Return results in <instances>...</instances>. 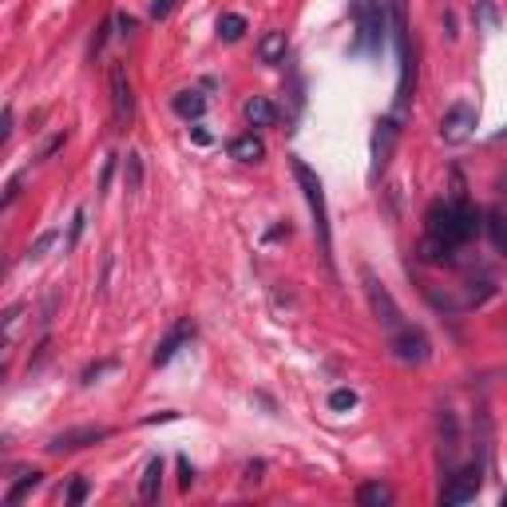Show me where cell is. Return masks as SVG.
Here are the masks:
<instances>
[{"label":"cell","instance_id":"4316f807","mask_svg":"<svg viewBox=\"0 0 507 507\" xmlns=\"http://www.w3.org/2000/svg\"><path fill=\"white\" fill-rule=\"evenodd\" d=\"M112 24H115V16H112V20H104V24H99V28H96V36H91V48H88V56H91V60H96V56L104 52L107 36H112Z\"/></svg>","mask_w":507,"mask_h":507},{"label":"cell","instance_id":"6da1fadb","mask_svg":"<svg viewBox=\"0 0 507 507\" xmlns=\"http://www.w3.org/2000/svg\"><path fill=\"white\" fill-rule=\"evenodd\" d=\"M480 230H484V210L472 207L468 194H460V199H456V194L452 199H436L425 214L420 258H425L428 266H448Z\"/></svg>","mask_w":507,"mask_h":507},{"label":"cell","instance_id":"2e32d148","mask_svg":"<svg viewBox=\"0 0 507 507\" xmlns=\"http://www.w3.org/2000/svg\"><path fill=\"white\" fill-rule=\"evenodd\" d=\"M266 155V143L258 139V135H238V139H230V159H238V163H258V159Z\"/></svg>","mask_w":507,"mask_h":507},{"label":"cell","instance_id":"9c48e42d","mask_svg":"<svg viewBox=\"0 0 507 507\" xmlns=\"http://www.w3.org/2000/svg\"><path fill=\"white\" fill-rule=\"evenodd\" d=\"M396 143H401V120L388 112V115H380L373 127V179H380V175L388 171V163H393V155H396Z\"/></svg>","mask_w":507,"mask_h":507},{"label":"cell","instance_id":"7a4b0ae2","mask_svg":"<svg viewBox=\"0 0 507 507\" xmlns=\"http://www.w3.org/2000/svg\"><path fill=\"white\" fill-rule=\"evenodd\" d=\"M293 167V179H298L301 194L309 202V214H314V238H317V250H321V261L325 269L337 277V261H333V226H329V202H325V187H321L317 171L306 163V159H290Z\"/></svg>","mask_w":507,"mask_h":507},{"label":"cell","instance_id":"7402d4cb","mask_svg":"<svg viewBox=\"0 0 507 507\" xmlns=\"http://www.w3.org/2000/svg\"><path fill=\"white\" fill-rule=\"evenodd\" d=\"M83 226H88V210H75L72 214V222H67V238H64V250H75L80 246V238H83Z\"/></svg>","mask_w":507,"mask_h":507},{"label":"cell","instance_id":"1f68e13d","mask_svg":"<svg viewBox=\"0 0 507 507\" xmlns=\"http://www.w3.org/2000/svg\"><path fill=\"white\" fill-rule=\"evenodd\" d=\"M115 24H120V36H131L139 24H135V16H127V12H115Z\"/></svg>","mask_w":507,"mask_h":507},{"label":"cell","instance_id":"8d00e7d4","mask_svg":"<svg viewBox=\"0 0 507 507\" xmlns=\"http://www.w3.org/2000/svg\"><path fill=\"white\" fill-rule=\"evenodd\" d=\"M159 420H179V412H159V417H147L143 425H159Z\"/></svg>","mask_w":507,"mask_h":507},{"label":"cell","instance_id":"603a6c76","mask_svg":"<svg viewBox=\"0 0 507 507\" xmlns=\"http://www.w3.org/2000/svg\"><path fill=\"white\" fill-rule=\"evenodd\" d=\"M353 404H357V393H353V388H333V393H329V409L333 412H349Z\"/></svg>","mask_w":507,"mask_h":507},{"label":"cell","instance_id":"d6986e66","mask_svg":"<svg viewBox=\"0 0 507 507\" xmlns=\"http://www.w3.org/2000/svg\"><path fill=\"white\" fill-rule=\"evenodd\" d=\"M246 28L250 24H246V16L242 12H222L218 16V36H222L226 44H238V40L246 36Z\"/></svg>","mask_w":507,"mask_h":507},{"label":"cell","instance_id":"8992f818","mask_svg":"<svg viewBox=\"0 0 507 507\" xmlns=\"http://www.w3.org/2000/svg\"><path fill=\"white\" fill-rule=\"evenodd\" d=\"M107 91H112V120H115V131H127L135 120V91H131V80H127V67L115 60L107 67Z\"/></svg>","mask_w":507,"mask_h":507},{"label":"cell","instance_id":"836d02e7","mask_svg":"<svg viewBox=\"0 0 507 507\" xmlns=\"http://www.w3.org/2000/svg\"><path fill=\"white\" fill-rule=\"evenodd\" d=\"M4 127H0V143H8L12 139V107H4V120H0Z\"/></svg>","mask_w":507,"mask_h":507},{"label":"cell","instance_id":"d6a6232c","mask_svg":"<svg viewBox=\"0 0 507 507\" xmlns=\"http://www.w3.org/2000/svg\"><path fill=\"white\" fill-rule=\"evenodd\" d=\"M112 175H115V155L104 163V175H99V191H107V187H112Z\"/></svg>","mask_w":507,"mask_h":507},{"label":"cell","instance_id":"cb8c5ba5","mask_svg":"<svg viewBox=\"0 0 507 507\" xmlns=\"http://www.w3.org/2000/svg\"><path fill=\"white\" fill-rule=\"evenodd\" d=\"M56 238H60V230H44V234H40V238L28 246V258H32V261H36V258H44V254L56 246Z\"/></svg>","mask_w":507,"mask_h":507},{"label":"cell","instance_id":"7c38bea8","mask_svg":"<svg viewBox=\"0 0 507 507\" xmlns=\"http://www.w3.org/2000/svg\"><path fill=\"white\" fill-rule=\"evenodd\" d=\"M159 492H163V456H151L147 468H143V480H139V500L159 503Z\"/></svg>","mask_w":507,"mask_h":507},{"label":"cell","instance_id":"83f0119b","mask_svg":"<svg viewBox=\"0 0 507 507\" xmlns=\"http://www.w3.org/2000/svg\"><path fill=\"white\" fill-rule=\"evenodd\" d=\"M83 500H88V480H83V476H75L72 480V484H67V492H64V503H83Z\"/></svg>","mask_w":507,"mask_h":507},{"label":"cell","instance_id":"52a82bcc","mask_svg":"<svg viewBox=\"0 0 507 507\" xmlns=\"http://www.w3.org/2000/svg\"><path fill=\"white\" fill-rule=\"evenodd\" d=\"M388 353H393L401 365H425V361L433 357V341L425 337V329L404 325L388 337Z\"/></svg>","mask_w":507,"mask_h":507},{"label":"cell","instance_id":"e575fe53","mask_svg":"<svg viewBox=\"0 0 507 507\" xmlns=\"http://www.w3.org/2000/svg\"><path fill=\"white\" fill-rule=\"evenodd\" d=\"M261 472H266V464H246V484H258V480H261Z\"/></svg>","mask_w":507,"mask_h":507},{"label":"cell","instance_id":"44dd1931","mask_svg":"<svg viewBox=\"0 0 507 507\" xmlns=\"http://www.w3.org/2000/svg\"><path fill=\"white\" fill-rule=\"evenodd\" d=\"M123 183H127V191H139L143 187V155H139V151H127Z\"/></svg>","mask_w":507,"mask_h":507},{"label":"cell","instance_id":"4fadbf2b","mask_svg":"<svg viewBox=\"0 0 507 507\" xmlns=\"http://www.w3.org/2000/svg\"><path fill=\"white\" fill-rule=\"evenodd\" d=\"M171 107H175V115H179V120H202V115H207V96H202V91H175V99H171Z\"/></svg>","mask_w":507,"mask_h":507},{"label":"cell","instance_id":"f546056e","mask_svg":"<svg viewBox=\"0 0 507 507\" xmlns=\"http://www.w3.org/2000/svg\"><path fill=\"white\" fill-rule=\"evenodd\" d=\"M179 484H183V492H191L194 488V464L187 460V456H179Z\"/></svg>","mask_w":507,"mask_h":507},{"label":"cell","instance_id":"5bb4252c","mask_svg":"<svg viewBox=\"0 0 507 507\" xmlns=\"http://www.w3.org/2000/svg\"><path fill=\"white\" fill-rule=\"evenodd\" d=\"M242 115H246L250 127H274L277 123V107L269 104L266 96H250L246 104H242Z\"/></svg>","mask_w":507,"mask_h":507},{"label":"cell","instance_id":"30bf717a","mask_svg":"<svg viewBox=\"0 0 507 507\" xmlns=\"http://www.w3.org/2000/svg\"><path fill=\"white\" fill-rule=\"evenodd\" d=\"M99 441H112V428H107V425H83V428L56 433L44 448L52 456H64V452H83V448H91V444H99Z\"/></svg>","mask_w":507,"mask_h":507},{"label":"cell","instance_id":"f1b7e54d","mask_svg":"<svg viewBox=\"0 0 507 507\" xmlns=\"http://www.w3.org/2000/svg\"><path fill=\"white\" fill-rule=\"evenodd\" d=\"M20 187H24V175H12V179H8V187H4V199H0V207H12L16 199H20Z\"/></svg>","mask_w":507,"mask_h":507},{"label":"cell","instance_id":"5b68a950","mask_svg":"<svg viewBox=\"0 0 507 507\" xmlns=\"http://www.w3.org/2000/svg\"><path fill=\"white\" fill-rule=\"evenodd\" d=\"M484 472H488V460H472L464 468H452L448 472V484L441 488V503H468L480 495L484 488Z\"/></svg>","mask_w":507,"mask_h":507},{"label":"cell","instance_id":"3957f363","mask_svg":"<svg viewBox=\"0 0 507 507\" xmlns=\"http://www.w3.org/2000/svg\"><path fill=\"white\" fill-rule=\"evenodd\" d=\"M353 24H357L353 56H380L393 28V8L388 0H353Z\"/></svg>","mask_w":507,"mask_h":507},{"label":"cell","instance_id":"74e56055","mask_svg":"<svg viewBox=\"0 0 507 507\" xmlns=\"http://www.w3.org/2000/svg\"><path fill=\"white\" fill-rule=\"evenodd\" d=\"M191 135H194V143H202V147H207V143H210V135H207V131H202V127H194V131H191Z\"/></svg>","mask_w":507,"mask_h":507},{"label":"cell","instance_id":"ba28073f","mask_svg":"<svg viewBox=\"0 0 507 507\" xmlns=\"http://www.w3.org/2000/svg\"><path fill=\"white\" fill-rule=\"evenodd\" d=\"M476 127H480L476 104H464V99H460V104H452L441 115V139L452 143V147H460V143H468L472 135H476Z\"/></svg>","mask_w":507,"mask_h":507},{"label":"cell","instance_id":"e0dca14e","mask_svg":"<svg viewBox=\"0 0 507 507\" xmlns=\"http://www.w3.org/2000/svg\"><path fill=\"white\" fill-rule=\"evenodd\" d=\"M484 230H488V238H492L495 254H503V258H507V214H503V210H488V214H484Z\"/></svg>","mask_w":507,"mask_h":507},{"label":"cell","instance_id":"d4e9b609","mask_svg":"<svg viewBox=\"0 0 507 507\" xmlns=\"http://www.w3.org/2000/svg\"><path fill=\"white\" fill-rule=\"evenodd\" d=\"M112 369H115V357L96 361V365H88V369H83V373H80V385H96V380L104 377V373H112Z\"/></svg>","mask_w":507,"mask_h":507},{"label":"cell","instance_id":"ffe728a7","mask_svg":"<svg viewBox=\"0 0 507 507\" xmlns=\"http://www.w3.org/2000/svg\"><path fill=\"white\" fill-rule=\"evenodd\" d=\"M357 503L361 507H388V503H393V488H385V484H361L357 488Z\"/></svg>","mask_w":507,"mask_h":507},{"label":"cell","instance_id":"4dcf8cb0","mask_svg":"<svg viewBox=\"0 0 507 507\" xmlns=\"http://www.w3.org/2000/svg\"><path fill=\"white\" fill-rule=\"evenodd\" d=\"M175 4H179V0H151V20H167V16L175 12Z\"/></svg>","mask_w":507,"mask_h":507},{"label":"cell","instance_id":"484cf974","mask_svg":"<svg viewBox=\"0 0 507 507\" xmlns=\"http://www.w3.org/2000/svg\"><path fill=\"white\" fill-rule=\"evenodd\" d=\"M64 143H67V131H56L52 139H48L44 147H40V155H36V159H40V163H48V159H56V155H60V151H64Z\"/></svg>","mask_w":507,"mask_h":507},{"label":"cell","instance_id":"d590c367","mask_svg":"<svg viewBox=\"0 0 507 507\" xmlns=\"http://www.w3.org/2000/svg\"><path fill=\"white\" fill-rule=\"evenodd\" d=\"M277 238H290V222H285V226H274V230L266 234V242H277Z\"/></svg>","mask_w":507,"mask_h":507},{"label":"cell","instance_id":"277c9868","mask_svg":"<svg viewBox=\"0 0 507 507\" xmlns=\"http://www.w3.org/2000/svg\"><path fill=\"white\" fill-rule=\"evenodd\" d=\"M361 282H365V298H369V309H373V317L380 321V325L388 329V333H396V329H404V314L401 306H396V298L388 293V285L380 282V277L373 274V269H361Z\"/></svg>","mask_w":507,"mask_h":507},{"label":"cell","instance_id":"ac0fdd59","mask_svg":"<svg viewBox=\"0 0 507 507\" xmlns=\"http://www.w3.org/2000/svg\"><path fill=\"white\" fill-rule=\"evenodd\" d=\"M44 484V472H36V468H28V472H20V480H16L12 488L4 492V503H20L24 495H32L36 488Z\"/></svg>","mask_w":507,"mask_h":507},{"label":"cell","instance_id":"9a60e30c","mask_svg":"<svg viewBox=\"0 0 507 507\" xmlns=\"http://www.w3.org/2000/svg\"><path fill=\"white\" fill-rule=\"evenodd\" d=\"M285 52H290V44H285V32H266L261 36V44H258V56H261V64H269V67H277V64H285Z\"/></svg>","mask_w":507,"mask_h":507},{"label":"cell","instance_id":"8fae6325","mask_svg":"<svg viewBox=\"0 0 507 507\" xmlns=\"http://www.w3.org/2000/svg\"><path fill=\"white\" fill-rule=\"evenodd\" d=\"M194 333H199V329H194V321H191V317L175 321V325H171V333H167L163 341H159V349H155V357H151V365H155V369L171 365V361H175V353H179L183 345H191V341H194Z\"/></svg>","mask_w":507,"mask_h":507}]
</instances>
